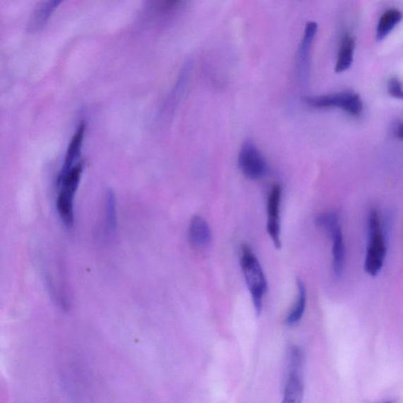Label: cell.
I'll return each instance as SVG.
<instances>
[{"mask_svg": "<svg viewBox=\"0 0 403 403\" xmlns=\"http://www.w3.org/2000/svg\"><path fill=\"white\" fill-rule=\"evenodd\" d=\"M317 224L323 229L332 240V270L334 275L339 277L343 275L345 265V244L339 216L335 212L320 215Z\"/></svg>", "mask_w": 403, "mask_h": 403, "instance_id": "obj_4", "label": "cell"}, {"mask_svg": "<svg viewBox=\"0 0 403 403\" xmlns=\"http://www.w3.org/2000/svg\"><path fill=\"white\" fill-rule=\"evenodd\" d=\"M383 403H395V402H394V401H387V402H383Z\"/></svg>", "mask_w": 403, "mask_h": 403, "instance_id": "obj_19", "label": "cell"}, {"mask_svg": "<svg viewBox=\"0 0 403 403\" xmlns=\"http://www.w3.org/2000/svg\"><path fill=\"white\" fill-rule=\"evenodd\" d=\"M302 354L298 347H292L290 352L289 374L284 389L282 403H302L304 384L301 375Z\"/></svg>", "mask_w": 403, "mask_h": 403, "instance_id": "obj_6", "label": "cell"}, {"mask_svg": "<svg viewBox=\"0 0 403 403\" xmlns=\"http://www.w3.org/2000/svg\"><path fill=\"white\" fill-rule=\"evenodd\" d=\"M306 104L317 109L337 107L354 117H359L363 111V102L359 95L347 91L336 94L306 97Z\"/></svg>", "mask_w": 403, "mask_h": 403, "instance_id": "obj_5", "label": "cell"}, {"mask_svg": "<svg viewBox=\"0 0 403 403\" xmlns=\"http://www.w3.org/2000/svg\"><path fill=\"white\" fill-rule=\"evenodd\" d=\"M298 297L297 301L293 306L291 311L288 314L285 320V323L289 326H294L302 319L306 305V289L304 283L301 279H298Z\"/></svg>", "mask_w": 403, "mask_h": 403, "instance_id": "obj_14", "label": "cell"}, {"mask_svg": "<svg viewBox=\"0 0 403 403\" xmlns=\"http://www.w3.org/2000/svg\"><path fill=\"white\" fill-rule=\"evenodd\" d=\"M282 188L276 184L272 188L267 200V224L266 229L275 248H282L281 241V204Z\"/></svg>", "mask_w": 403, "mask_h": 403, "instance_id": "obj_8", "label": "cell"}, {"mask_svg": "<svg viewBox=\"0 0 403 403\" xmlns=\"http://www.w3.org/2000/svg\"><path fill=\"white\" fill-rule=\"evenodd\" d=\"M393 135L395 138L402 140V123L401 121H396L393 126Z\"/></svg>", "mask_w": 403, "mask_h": 403, "instance_id": "obj_18", "label": "cell"}, {"mask_svg": "<svg viewBox=\"0 0 403 403\" xmlns=\"http://www.w3.org/2000/svg\"><path fill=\"white\" fill-rule=\"evenodd\" d=\"M211 238V232L208 224L203 217H194L189 227V240L194 247L203 248L207 246Z\"/></svg>", "mask_w": 403, "mask_h": 403, "instance_id": "obj_12", "label": "cell"}, {"mask_svg": "<svg viewBox=\"0 0 403 403\" xmlns=\"http://www.w3.org/2000/svg\"><path fill=\"white\" fill-rule=\"evenodd\" d=\"M318 30V25L315 23L311 22L306 25L304 37L302 40L301 47H300L299 58L301 61V64H304L308 56V52L311 47V44L316 35Z\"/></svg>", "mask_w": 403, "mask_h": 403, "instance_id": "obj_15", "label": "cell"}, {"mask_svg": "<svg viewBox=\"0 0 403 403\" xmlns=\"http://www.w3.org/2000/svg\"><path fill=\"white\" fill-rule=\"evenodd\" d=\"M368 243L364 268L368 275L377 276L383 267L387 245L380 212L373 209L368 221Z\"/></svg>", "mask_w": 403, "mask_h": 403, "instance_id": "obj_1", "label": "cell"}, {"mask_svg": "<svg viewBox=\"0 0 403 403\" xmlns=\"http://www.w3.org/2000/svg\"><path fill=\"white\" fill-rule=\"evenodd\" d=\"M241 265L254 303L255 313L259 316L263 311V299L267 289V283L260 263L254 251L247 244L242 245L241 248Z\"/></svg>", "mask_w": 403, "mask_h": 403, "instance_id": "obj_2", "label": "cell"}, {"mask_svg": "<svg viewBox=\"0 0 403 403\" xmlns=\"http://www.w3.org/2000/svg\"><path fill=\"white\" fill-rule=\"evenodd\" d=\"M84 163L78 162L66 174L59 176L61 192L57 200V210L64 223L72 227L74 221L73 199L83 173Z\"/></svg>", "mask_w": 403, "mask_h": 403, "instance_id": "obj_3", "label": "cell"}, {"mask_svg": "<svg viewBox=\"0 0 403 403\" xmlns=\"http://www.w3.org/2000/svg\"><path fill=\"white\" fill-rule=\"evenodd\" d=\"M402 18V13L399 10L396 8L387 10L380 18L375 36L377 40L380 41L388 36V34L401 22Z\"/></svg>", "mask_w": 403, "mask_h": 403, "instance_id": "obj_13", "label": "cell"}, {"mask_svg": "<svg viewBox=\"0 0 403 403\" xmlns=\"http://www.w3.org/2000/svg\"><path fill=\"white\" fill-rule=\"evenodd\" d=\"M355 39L350 32L341 37L339 46L336 72L342 73L349 69L353 63Z\"/></svg>", "mask_w": 403, "mask_h": 403, "instance_id": "obj_10", "label": "cell"}, {"mask_svg": "<svg viewBox=\"0 0 403 403\" xmlns=\"http://www.w3.org/2000/svg\"><path fill=\"white\" fill-rule=\"evenodd\" d=\"M238 163L242 173L251 180L260 179L267 172V163L251 140L243 143L239 153Z\"/></svg>", "mask_w": 403, "mask_h": 403, "instance_id": "obj_7", "label": "cell"}, {"mask_svg": "<svg viewBox=\"0 0 403 403\" xmlns=\"http://www.w3.org/2000/svg\"><path fill=\"white\" fill-rule=\"evenodd\" d=\"M85 131L86 126L84 122H81L72 136L69 146H68L65 162L59 176L66 174L78 162L77 161L80 155L82 147H83Z\"/></svg>", "mask_w": 403, "mask_h": 403, "instance_id": "obj_9", "label": "cell"}, {"mask_svg": "<svg viewBox=\"0 0 403 403\" xmlns=\"http://www.w3.org/2000/svg\"><path fill=\"white\" fill-rule=\"evenodd\" d=\"M59 4H61L59 1H46L39 4L30 19L28 30L37 32L42 30Z\"/></svg>", "mask_w": 403, "mask_h": 403, "instance_id": "obj_11", "label": "cell"}, {"mask_svg": "<svg viewBox=\"0 0 403 403\" xmlns=\"http://www.w3.org/2000/svg\"><path fill=\"white\" fill-rule=\"evenodd\" d=\"M107 205H106V214H107V224L110 230H114L116 227V203L114 194L109 192L107 195Z\"/></svg>", "mask_w": 403, "mask_h": 403, "instance_id": "obj_16", "label": "cell"}, {"mask_svg": "<svg viewBox=\"0 0 403 403\" xmlns=\"http://www.w3.org/2000/svg\"><path fill=\"white\" fill-rule=\"evenodd\" d=\"M387 90L391 97L399 100L402 98V82L398 78H392L388 80Z\"/></svg>", "mask_w": 403, "mask_h": 403, "instance_id": "obj_17", "label": "cell"}]
</instances>
